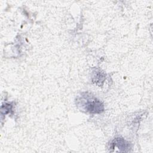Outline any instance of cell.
I'll list each match as a JSON object with an SVG mask.
<instances>
[{
	"label": "cell",
	"instance_id": "1",
	"mask_svg": "<svg viewBox=\"0 0 153 153\" xmlns=\"http://www.w3.org/2000/svg\"><path fill=\"white\" fill-rule=\"evenodd\" d=\"M78 102L84 109L90 113H100L104 109L103 104L99 100L87 94L81 96Z\"/></svg>",
	"mask_w": 153,
	"mask_h": 153
},
{
	"label": "cell",
	"instance_id": "2",
	"mask_svg": "<svg viewBox=\"0 0 153 153\" xmlns=\"http://www.w3.org/2000/svg\"><path fill=\"white\" fill-rule=\"evenodd\" d=\"M112 145L113 148L116 147L119 149L120 151L121 152H126L128 151L130 145L129 143L127 142L126 140L123 139V138H116L113 140L112 143Z\"/></svg>",
	"mask_w": 153,
	"mask_h": 153
}]
</instances>
